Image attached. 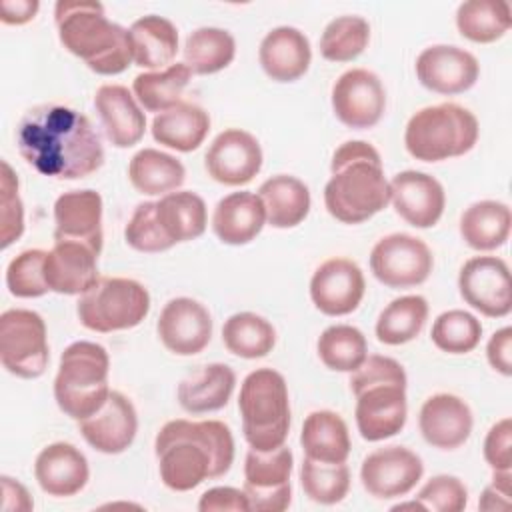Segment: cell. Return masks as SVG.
<instances>
[{
  "label": "cell",
  "instance_id": "obj_9",
  "mask_svg": "<svg viewBox=\"0 0 512 512\" xmlns=\"http://www.w3.org/2000/svg\"><path fill=\"white\" fill-rule=\"evenodd\" d=\"M150 312L148 290L132 278L102 276L88 288L76 306L84 328L100 334L138 326Z\"/></svg>",
  "mask_w": 512,
  "mask_h": 512
},
{
  "label": "cell",
  "instance_id": "obj_7",
  "mask_svg": "<svg viewBox=\"0 0 512 512\" xmlns=\"http://www.w3.org/2000/svg\"><path fill=\"white\" fill-rule=\"evenodd\" d=\"M238 410L250 448L268 452L286 442L290 430V398L280 372L272 368L252 370L242 380Z\"/></svg>",
  "mask_w": 512,
  "mask_h": 512
},
{
  "label": "cell",
  "instance_id": "obj_21",
  "mask_svg": "<svg viewBox=\"0 0 512 512\" xmlns=\"http://www.w3.org/2000/svg\"><path fill=\"white\" fill-rule=\"evenodd\" d=\"M82 438L102 454H122L130 448L138 432L134 404L118 390H110L104 406L78 422Z\"/></svg>",
  "mask_w": 512,
  "mask_h": 512
},
{
  "label": "cell",
  "instance_id": "obj_34",
  "mask_svg": "<svg viewBox=\"0 0 512 512\" xmlns=\"http://www.w3.org/2000/svg\"><path fill=\"white\" fill-rule=\"evenodd\" d=\"M510 226L512 212L508 204L498 200L474 202L460 216V236L478 252H490L504 246L510 238Z\"/></svg>",
  "mask_w": 512,
  "mask_h": 512
},
{
  "label": "cell",
  "instance_id": "obj_2",
  "mask_svg": "<svg viewBox=\"0 0 512 512\" xmlns=\"http://www.w3.org/2000/svg\"><path fill=\"white\" fill-rule=\"evenodd\" d=\"M160 480L188 492L208 478L224 476L234 462V438L220 420H170L154 440Z\"/></svg>",
  "mask_w": 512,
  "mask_h": 512
},
{
  "label": "cell",
  "instance_id": "obj_10",
  "mask_svg": "<svg viewBox=\"0 0 512 512\" xmlns=\"http://www.w3.org/2000/svg\"><path fill=\"white\" fill-rule=\"evenodd\" d=\"M2 366L24 380L44 374L50 350L42 316L26 308H10L0 316Z\"/></svg>",
  "mask_w": 512,
  "mask_h": 512
},
{
  "label": "cell",
  "instance_id": "obj_45",
  "mask_svg": "<svg viewBox=\"0 0 512 512\" xmlns=\"http://www.w3.org/2000/svg\"><path fill=\"white\" fill-rule=\"evenodd\" d=\"M430 338L442 352L468 354L480 344L482 324L474 314L466 310H446L434 320Z\"/></svg>",
  "mask_w": 512,
  "mask_h": 512
},
{
  "label": "cell",
  "instance_id": "obj_55",
  "mask_svg": "<svg viewBox=\"0 0 512 512\" xmlns=\"http://www.w3.org/2000/svg\"><path fill=\"white\" fill-rule=\"evenodd\" d=\"M40 8L38 0H2L0 10H2V22L20 26L30 22Z\"/></svg>",
  "mask_w": 512,
  "mask_h": 512
},
{
  "label": "cell",
  "instance_id": "obj_25",
  "mask_svg": "<svg viewBox=\"0 0 512 512\" xmlns=\"http://www.w3.org/2000/svg\"><path fill=\"white\" fill-rule=\"evenodd\" d=\"M34 476L48 496L68 498L88 484L90 468L86 456L74 444L54 442L38 452Z\"/></svg>",
  "mask_w": 512,
  "mask_h": 512
},
{
  "label": "cell",
  "instance_id": "obj_33",
  "mask_svg": "<svg viewBox=\"0 0 512 512\" xmlns=\"http://www.w3.org/2000/svg\"><path fill=\"white\" fill-rule=\"evenodd\" d=\"M304 456L318 462H346L350 456V434L344 418L332 410H314L306 416L300 432Z\"/></svg>",
  "mask_w": 512,
  "mask_h": 512
},
{
  "label": "cell",
  "instance_id": "obj_8",
  "mask_svg": "<svg viewBox=\"0 0 512 512\" xmlns=\"http://www.w3.org/2000/svg\"><path fill=\"white\" fill-rule=\"evenodd\" d=\"M476 116L454 102H442L414 112L404 130L408 154L422 162H442L464 156L478 142Z\"/></svg>",
  "mask_w": 512,
  "mask_h": 512
},
{
  "label": "cell",
  "instance_id": "obj_16",
  "mask_svg": "<svg viewBox=\"0 0 512 512\" xmlns=\"http://www.w3.org/2000/svg\"><path fill=\"white\" fill-rule=\"evenodd\" d=\"M416 78L430 92L454 96L470 90L478 76L476 56L452 44H434L424 48L416 58Z\"/></svg>",
  "mask_w": 512,
  "mask_h": 512
},
{
  "label": "cell",
  "instance_id": "obj_46",
  "mask_svg": "<svg viewBox=\"0 0 512 512\" xmlns=\"http://www.w3.org/2000/svg\"><path fill=\"white\" fill-rule=\"evenodd\" d=\"M46 250L30 248L14 256L6 266V286L16 298H40L50 292L44 278Z\"/></svg>",
  "mask_w": 512,
  "mask_h": 512
},
{
  "label": "cell",
  "instance_id": "obj_32",
  "mask_svg": "<svg viewBox=\"0 0 512 512\" xmlns=\"http://www.w3.org/2000/svg\"><path fill=\"white\" fill-rule=\"evenodd\" d=\"M258 196L266 210V222L280 230L298 226L308 216L312 204L308 186L290 174H276L264 180Z\"/></svg>",
  "mask_w": 512,
  "mask_h": 512
},
{
  "label": "cell",
  "instance_id": "obj_17",
  "mask_svg": "<svg viewBox=\"0 0 512 512\" xmlns=\"http://www.w3.org/2000/svg\"><path fill=\"white\" fill-rule=\"evenodd\" d=\"M156 332L164 348L172 354L194 356L202 352L212 338V316L202 302L178 296L164 304Z\"/></svg>",
  "mask_w": 512,
  "mask_h": 512
},
{
  "label": "cell",
  "instance_id": "obj_50",
  "mask_svg": "<svg viewBox=\"0 0 512 512\" xmlns=\"http://www.w3.org/2000/svg\"><path fill=\"white\" fill-rule=\"evenodd\" d=\"M484 460L492 470H512V420H498L484 438Z\"/></svg>",
  "mask_w": 512,
  "mask_h": 512
},
{
  "label": "cell",
  "instance_id": "obj_54",
  "mask_svg": "<svg viewBox=\"0 0 512 512\" xmlns=\"http://www.w3.org/2000/svg\"><path fill=\"white\" fill-rule=\"evenodd\" d=\"M2 494H4V504L2 508L6 512L16 510V512H28L34 508V502L28 494V490L14 478L10 476H2Z\"/></svg>",
  "mask_w": 512,
  "mask_h": 512
},
{
  "label": "cell",
  "instance_id": "obj_3",
  "mask_svg": "<svg viewBox=\"0 0 512 512\" xmlns=\"http://www.w3.org/2000/svg\"><path fill=\"white\" fill-rule=\"evenodd\" d=\"M324 186V206L342 224H360L390 202V184L378 150L364 140H348L336 148Z\"/></svg>",
  "mask_w": 512,
  "mask_h": 512
},
{
  "label": "cell",
  "instance_id": "obj_40",
  "mask_svg": "<svg viewBox=\"0 0 512 512\" xmlns=\"http://www.w3.org/2000/svg\"><path fill=\"white\" fill-rule=\"evenodd\" d=\"M190 78V68L184 62H176L164 70L138 74L132 82V92L144 110L160 114L180 102Z\"/></svg>",
  "mask_w": 512,
  "mask_h": 512
},
{
  "label": "cell",
  "instance_id": "obj_47",
  "mask_svg": "<svg viewBox=\"0 0 512 512\" xmlns=\"http://www.w3.org/2000/svg\"><path fill=\"white\" fill-rule=\"evenodd\" d=\"M124 238L130 248L146 254H156L172 248V242L158 226L156 202H142L134 208L124 228Z\"/></svg>",
  "mask_w": 512,
  "mask_h": 512
},
{
  "label": "cell",
  "instance_id": "obj_49",
  "mask_svg": "<svg viewBox=\"0 0 512 512\" xmlns=\"http://www.w3.org/2000/svg\"><path fill=\"white\" fill-rule=\"evenodd\" d=\"M422 510L432 512H462L468 504V488L458 476H432L414 498Z\"/></svg>",
  "mask_w": 512,
  "mask_h": 512
},
{
  "label": "cell",
  "instance_id": "obj_29",
  "mask_svg": "<svg viewBox=\"0 0 512 512\" xmlns=\"http://www.w3.org/2000/svg\"><path fill=\"white\" fill-rule=\"evenodd\" d=\"M236 374L228 364L212 362L178 384V402L188 414H206L224 408L234 392Z\"/></svg>",
  "mask_w": 512,
  "mask_h": 512
},
{
  "label": "cell",
  "instance_id": "obj_27",
  "mask_svg": "<svg viewBox=\"0 0 512 512\" xmlns=\"http://www.w3.org/2000/svg\"><path fill=\"white\" fill-rule=\"evenodd\" d=\"M258 60L266 76L274 82H294L310 68V40L294 26H276L262 38Z\"/></svg>",
  "mask_w": 512,
  "mask_h": 512
},
{
  "label": "cell",
  "instance_id": "obj_52",
  "mask_svg": "<svg viewBox=\"0 0 512 512\" xmlns=\"http://www.w3.org/2000/svg\"><path fill=\"white\" fill-rule=\"evenodd\" d=\"M486 358L490 366L502 376H512V328L496 330L486 344Z\"/></svg>",
  "mask_w": 512,
  "mask_h": 512
},
{
  "label": "cell",
  "instance_id": "obj_23",
  "mask_svg": "<svg viewBox=\"0 0 512 512\" xmlns=\"http://www.w3.org/2000/svg\"><path fill=\"white\" fill-rule=\"evenodd\" d=\"M418 426L422 438L430 446L438 450H456L470 438L474 416L460 396L440 392L424 400Z\"/></svg>",
  "mask_w": 512,
  "mask_h": 512
},
{
  "label": "cell",
  "instance_id": "obj_11",
  "mask_svg": "<svg viewBox=\"0 0 512 512\" xmlns=\"http://www.w3.org/2000/svg\"><path fill=\"white\" fill-rule=\"evenodd\" d=\"M434 256L422 238L394 232L380 238L370 252V270L388 288H412L428 280Z\"/></svg>",
  "mask_w": 512,
  "mask_h": 512
},
{
  "label": "cell",
  "instance_id": "obj_35",
  "mask_svg": "<svg viewBox=\"0 0 512 512\" xmlns=\"http://www.w3.org/2000/svg\"><path fill=\"white\" fill-rule=\"evenodd\" d=\"M156 220L172 246L194 240L204 234L208 224L206 202L190 190L164 194L156 200Z\"/></svg>",
  "mask_w": 512,
  "mask_h": 512
},
{
  "label": "cell",
  "instance_id": "obj_44",
  "mask_svg": "<svg viewBox=\"0 0 512 512\" xmlns=\"http://www.w3.org/2000/svg\"><path fill=\"white\" fill-rule=\"evenodd\" d=\"M300 484L304 494L318 504H338L350 490V468L346 462H318L304 456L300 464Z\"/></svg>",
  "mask_w": 512,
  "mask_h": 512
},
{
  "label": "cell",
  "instance_id": "obj_22",
  "mask_svg": "<svg viewBox=\"0 0 512 512\" xmlns=\"http://www.w3.org/2000/svg\"><path fill=\"white\" fill-rule=\"evenodd\" d=\"M98 256L100 252L82 242H54V246L46 252L44 258V278L50 292L82 296L100 278Z\"/></svg>",
  "mask_w": 512,
  "mask_h": 512
},
{
  "label": "cell",
  "instance_id": "obj_51",
  "mask_svg": "<svg viewBox=\"0 0 512 512\" xmlns=\"http://www.w3.org/2000/svg\"><path fill=\"white\" fill-rule=\"evenodd\" d=\"M198 510L200 512H220V510L246 512L250 510V506L244 490H238L232 486H214L200 496Z\"/></svg>",
  "mask_w": 512,
  "mask_h": 512
},
{
  "label": "cell",
  "instance_id": "obj_53",
  "mask_svg": "<svg viewBox=\"0 0 512 512\" xmlns=\"http://www.w3.org/2000/svg\"><path fill=\"white\" fill-rule=\"evenodd\" d=\"M510 480L512 470H494L492 482L484 488L478 508L480 510H504L510 506Z\"/></svg>",
  "mask_w": 512,
  "mask_h": 512
},
{
  "label": "cell",
  "instance_id": "obj_24",
  "mask_svg": "<svg viewBox=\"0 0 512 512\" xmlns=\"http://www.w3.org/2000/svg\"><path fill=\"white\" fill-rule=\"evenodd\" d=\"M54 242L72 240L102 250V196L96 190H70L54 202Z\"/></svg>",
  "mask_w": 512,
  "mask_h": 512
},
{
  "label": "cell",
  "instance_id": "obj_38",
  "mask_svg": "<svg viewBox=\"0 0 512 512\" xmlns=\"http://www.w3.org/2000/svg\"><path fill=\"white\" fill-rule=\"evenodd\" d=\"M512 24L510 4L504 0H468L456 10L458 32L476 44L500 40Z\"/></svg>",
  "mask_w": 512,
  "mask_h": 512
},
{
  "label": "cell",
  "instance_id": "obj_5",
  "mask_svg": "<svg viewBox=\"0 0 512 512\" xmlns=\"http://www.w3.org/2000/svg\"><path fill=\"white\" fill-rule=\"evenodd\" d=\"M406 372L390 356L372 354L352 372L350 390L356 396V426L364 440L378 442L396 436L408 416Z\"/></svg>",
  "mask_w": 512,
  "mask_h": 512
},
{
  "label": "cell",
  "instance_id": "obj_36",
  "mask_svg": "<svg viewBox=\"0 0 512 512\" xmlns=\"http://www.w3.org/2000/svg\"><path fill=\"white\" fill-rule=\"evenodd\" d=\"M128 178L140 194L164 196L182 186L186 168L172 154L156 148H142L130 158Z\"/></svg>",
  "mask_w": 512,
  "mask_h": 512
},
{
  "label": "cell",
  "instance_id": "obj_39",
  "mask_svg": "<svg viewBox=\"0 0 512 512\" xmlns=\"http://www.w3.org/2000/svg\"><path fill=\"white\" fill-rule=\"evenodd\" d=\"M222 342L234 356L254 360L264 358L276 344L274 326L260 314L238 312L222 326Z\"/></svg>",
  "mask_w": 512,
  "mask_h": 512
},
{
  "label": "cell",
  "instance_id": "obj_26",
  "mask_svg": "<svg viewBox=\"0 0 512 512\" xmlns=\"http://www.w3.org/2000/svg\"><path fill=\"white\" fill-rule=\"evenodd\" d=\"M94 106L100 116L108 142L116 148L138 144L146 132V114L140 110L132 92L122 84H104L94 94Z\"/></svg>",
  "mask_w": 512,
  "mask_h": 512
},
{
  "label": "cell",
  "instance_id": "obj_14",
  "mask_svg": "<svg viewBox=\"0 0 512 512\" xmlns=\"http://www.w3.org/2000/svg\"><path fill=\"white\" fill-rule=\"evenodd\" d=\"M332 110L348 128L364 130L376 126L386 110L382 80L366 68L346 70L332 86Z\"/></svg>",
  "mask_w": 512,
  "mask_h": 512
},
{
  "label": "cell",
  "instance_id": "obj_13",
  "mask_svg": "<svg viewBox=\"0 0 512 512\" xmlns=\"http://www.w3.org/2000/svg\"><path fill=\"white\" fill-rule=\"evenodd\" d=\"M458 290L468 306L488 318H504L512 310L510 268L498 256H474L458 274Z\"/></svg>",
  "mask_w": 512,
  "mask_h": 512
},
{
  "label": "cell",
  "instance_id": "obj_19",
  "mask_svg": "<svg viewBox=\"0 0 512 512\" xmlns=\"http://www.w3.org/2000/svg\"><path fill=\"white\" fill-rule=\"evenodd\" d=\"M364 292V272L350 258H330L322 262L310 280V298L326 316H346L354 312Z\"/></svg>",
  "mask_w": 512,
  "mask_h": 512
},
{
  "label": "cell",
  "instance_id": "obj_28",
  "mask_svg": "<svg viewBox=\"0 0 512 512\" xmlns=\"http://www.w3.org/2000/svg\"><path fill=\"white\" fill-rule=\"evenodd\" d=\"M266 210L258 194L242 190L218 200L212 214V230L220 242L242 246L252 242L264 228Z\"/></svg>",
  "mask_w": 512,
  "mask_h": 512
},
{
  "label": "cell",
  "instance_id": "obj_12",
  "mask_svg": "<svg viewBox=\"0 0 512 512\" xmlns=\"http://www.w3.org/2000/svg\"><path fill=\"white\" fill-rule=\"evenodd\" d=\"M294 456L288 446L260 452L250 448L244 458V492L254 512H282L292 500Z\"/></svg>",
  "mask_w": 512,
  "mask_h": 512
},
{
  "label": "cell",
  "instance_id": "obj_6",
  "mask_svg": "<svg viewBox=\"0 0 512 512\" xmlns=\"http://www.w3.org/2000/svg\"><path fill=\"white\" fill-rule=\"evenodd\" d=\"M110 356L104 346L88 340L72 342L60 356L54 378V398L58 408L80 422L98 412L108 394Z\"/></svg>",
  "mask_w": 512,
  "mask_h": 512
},
{
  "label": "cell",
  "instance_id": "obj_31",
  "mask_svg": "<svg viewBox=\"0 0 512 512\" xmlns=\"http://www.w3.org/2000/svg\"><path fill=\"white\" fill-rule=\"evenodd\" d=\"M150 130L158 144L178 152H192L208 136L210 116L198 104L180 100L176 106L156 114Z\"/></svg>",
  "mask_w": 512,
  "mask_h": 512
},
{
  "label": "cell",
  "instance_id": "obj_48",
  "mask_svg": "<svg viewBox=\"0 0 512 512\" xmlns=\"http://www.w3.org/2000/svg\"><path fill=\"white\" fill-rule=\"evenodd\" d=\"M24 232V206L18 194V178L10 164L2 160L0 174V248L6 250Z\"/></svg>",
  "mask_w": 512,
  "mask_h": 512
},
{
  "label": "cell",
  "instance_id": "obj_18",
  "mask_svg": "<svg viewBox=\"0 0 512 512\" xmlns=\"http://www.w3.org/2000/svg\"><path fill=\"white\" fill-rule=\"evenodd\" d=\"M204 166L212 180L224 186H244L262 168L260 142L246 130L228 128L208 146Z\"/></svg>",
  "mask_w": 512,
  "mask_h": 512
},
{
  "label": "cell",
  "instance_id": "obj_4",
  "mask_svg": "<svg viewBox=\"0 0 512 512\" xmlns=\"http://www.w3.org/2000/svg\"><path fill=\"white\" fill-rule=\"evenodd\" d=\"M60 44L100 76L122 74L132 64L128 30L110 22L94 0H60L54 6Z\"/></svg>",
  "mask_w": 512,
  "mask_h": 512
},
{
  "label": "cell",
  "instance_id": "obj_43",
  "mask_svg": "<svg viewBox=\"0 0 512 512\" xmlns=\"http://www.w3.org/2000/svg\"><path fill=\"white\" fill-rule=\"evenodd\" d=\"M370 42V24L356 14L330 20L320 36V54L328 62H352Z\"/></svg>",
  "mask_w": 512,
  "mask_h": 512
},
{
  "label": "cell",
  "instance_id": "obj_1",
  "mask_svg": "<svg viewBox=\"0 0 512 512\" xmlns=\"http://www.w3.org/2000/svg\"><path fill=\"white\" fill-rule=\"evenodd\" d=\"M16 146L36 172L56 180L86 178L104 164V148L92 122L60 104L30 108L18 122Z\"/></svg>",
  "mask_w": 512,
  "mask_h": 512
},
{
  "label": "cell",
  "instance_id": "obj_15",
  "mask_svg": "<svg viewBox=\"0 0 512 512\" xmlns=\"http://www.w3.org/2000/svg\"><path fill=\"white\" fill-rule=\"evenodd\" d=\"M422 474V458L410 448L396 444L370 452L360 466L364 490L378 500L406 496L418 484Z\"/></svg>",
  "mask_w": 512,
  "mask_h": 512
},
{
  "label": "cell",
  "instance_id": "obj_37",
  "mask_svg": "<svg viewBox=\"0 0 512 512\" xmlns=\"http://www.w3.org/2000/svg\"><path fill=\"white\" fill-rule=\"evenodd\" d=\"M236 54V40L234 36L216 26H202L188 34L182 56L184 64L190 68L192 74H216L230 66Z\"/></svg>",
  "mask_w": 512,
  "mask_h": 512
},
{
  "label": "cell",
  "instance_id": "obj_41",
  "mask_svg": "<svg viewBox=\"0 0 512 512\" xmlns=\"http://www.w3.org/2000/svg\"><path fill=\"white\" fill-rule=\"evenodd\" d=\"M428 320V302L420 294H408L392 300L376 320V338L388 346H400L414 340Z\"/></svg>",
  "mask_w": 512,
  "mask_h": 512
},
{
  "label": "cell",
  "instance_id": "obj_20",
  "mask_svg": "<svg viewBox=\"0 0 512 512\" xmlns=\"http://www.w3.org/2000/svg\"><path fill=\"white\" fill-rule=\"evenodd\" d=\"M388 184L396 214L410 226L430 228L442 218L446 194L434 176L420 170H404L392 176Z\"/></svg>",
  "mask_w": 512,
  "mask_h": 512
},
{
  "label": "cell",
  "instance_id": "obj_30",
  "mask_svg": "<svg viewBox=\"0 0 512 512\" xmlns=\"http://www.w3.org/2000/svg\"><path fill=\"white\" fill-rule=\"evenodd\" d=\"M132 62L150 72L164 70L172 64L178 52L176 26L158 14H148L132 22L130 30Z\"/></svg>",
  "mask_w": 512,
  "mask_h": 512
},
{
  "label": "cell",
  "instance_id": "obj_42",
  "mask_svg": "<svg viewBox=\"0 0 512 512\" xmlns=\"http://www.w3.org/2000/svg\"><path fill=\"white\" fill-rule=\"evenodd\" d=\"M318 356L334 372H354L368 356V342L362 330L350 324L328 326L318 338Z\"/></svg>",
  "mask_w": 512,
  "mask_h": 512
}]
</instances>
